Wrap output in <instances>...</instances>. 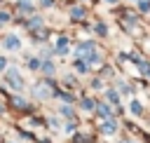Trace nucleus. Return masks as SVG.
<instances>
[{"mask_svg":"<svg viewBox=\"0 0 150 143\" xmlns=\"http://www.w3.org/2000/svg\"><path fill=\"white\" fill-rule=\"evenodd\" d=\"M141 9H143V12H148V9H150V2H145V0H143V2H141Z\"/></svg>","mask_w":150,"mask_h":143,"instance_id":"nucleus-16","label":"nucleus"},{"mask_svg":"<svg viewBox=\"0 0 150 143\" xmlns=\"http://www.w3.org/2000/svg\"><path fill=\"white\" fill-rule=\"evenodd\" d=\"M61 113H63V115H66V117H70V115H73V110H70V108H68V105H63V108H61Z\"/></svg>","mask_w":150,"mask_h":143,"instance_id":"nucleus-13","label":"nucleus"},{"mask_svg":"<svg viewBox=\"0 0 150 143\" xmlns=\"http://www.w3.org/2000/svg\"><path fill=\"white\" fill-rule=\"evenodd\" d=\"M5 66H7V61H5V59H2V56H0V70H2V68H5Z\"/></svg>","mask_w":150,"mask_h":143,"instance_id":"nucleus-20","label":"nucleus"},{"mask_svg":"<svg viewBox=\"0 0 150 143\" xmlns=\"http://www.w3.org/2000/svg\"><path fill=\"white\" fill-rule=\"evenodd\" d=\"M21 9H30V2L28 0H21Z\"/></svg>","mask_w":150,"mask_h":143,"instance_id":"nucleus-15","label":"nucleus"},{"mask_svg":"<svg viewBox=\"0 0 150 143\" xmlns=\"http://www.w3.org/2000/svg\"><path fill=\"white\" fill-rule=\"evenodd\" d=\"M89 63H98V54L91 52V54H89Z\"/></svg>","mask_w":150,"mask_h":143,"instance_id":"nucleus-12","label":"nucleus"},{"mask_svg":"<svg viewBox=\"0 0 150 143\" xmlns=\"http://www.w3.org/2000/svg\"><path fill=\"white\" fill-rule=\"evenodd\" d=\"M82 108H84V110H91V108H94V101H91V98H84V101H82Z\"/></svg>","mask_w":150,"mask_h":143,"instance_id":"nucleus-9","label":"nucleus"},{"mask_svg":"<svg viewBox=\"0 0 150 143\" xmlns=\"http://www.w3.org/2000/svg\"><path fill=\"white\" fill-rule=\"evenodd\" d=\"M105 2H117V0H105Z\"/></svg>","mask_w":150,"mask_h":143,"instance_id":"nucleus-21","label":"nucleus"},{"mask_svg":"<svg viewBox=\"0 0 150 143\" xmlns=\"http://www.w3.org/2000/svg\"><path fill=\"white\" fill-rule=\"evenodd\" d=\"M87 49H91V42H82L77 47V56H82V52H87Z\"/></svg>","mask_w":150,"mask_h":143,"instance_id":"nucleus-5","label":"nucleus"},{"mask_svg":"<svg viewBox=\"0 0 150 143\" xmlns=\"http://www.w3.org/2000/svg\"><path fill=\"white\" fill-rule=\"evenodd\" d=\"M77 70H80V73H84V70H87V66H84L82 61H77Z\"/></svg>","mask_w":150,"mask_h":143,"instance_id":"nucleus-18","label":"nucleus"},{"mask_svg":"<svg viewBox=\"0 0 150 143\" xmlns=\"http://www.w3.org/2000/svg\"><path fill=\"white\" fill-rule=\"evenodd\" d=\"M115 129H117V127H115V122H105V124H103V131H105V134H112Z\"/></svg>","mask_w":150,"mask_h":143,"instance_id":"nucleus-7","label":"nucleus"},{"mask_svg":"<svg viewBox=\"0 0 150 143\" xmlns=\"http://www.w3.org/2000/svg\"><path fill=\"white\" fill-rule=\"evenodd\" d=\"M7 80L12 82V87H14V89H21V84H23V82H21V77L16 75V70H14V68H9V70H7Z\"/></svg>","mask_w":150,"mask_h":143,"instance_id":"nucleus-1","label":"nucleus"},{"mask_svg":"<svg viewBox=\"0 0 150 143\" xmlns=\"http://www.w3.org/2000/svg\"><path fill=\"white\" fill-rule=\"evenodd\" d=\"M105 96H108V101H112V103H117V101H120L117 91H112V89H110V91H105Z\"/></svg>","mask_w":150,"mask_h":143,"instance_id":"nucleus-6","label":"nucleus"},{"mask_svg":"<svg viewBox=\"0 0 150 143\" xmlns=\"http://www.w3.org/2000/svg\"><path fill=\"white\" fill-rule=\"evenodd\" d=\"M98 115H101V117H112V110H110L108 105L101 103V105H98Z\"/></svg>","mask_w":150,"mask_h":143,"instance_id":"nucleus-4","label":"nucleus"},{"mask_svg":"<svg viewBox=\"0 0 150 143\" xmlns=\"http://www.w3.org/2000/svg\"><path fill=\"white\" fill-rule=\"evenodd\" d=\"M96 33H101V35H103V33H105V26H103V23H96Z\"/></svg>","mask_w":150,"mask_h":143,"instance_id":"nucleus-14","label":"nucleus"},{"mask_svg":"<svg viewBox=\"0 0 150 143\" xmlns=\"http://www.w3.org/2000/svg\"><path fill=\"white\" fill-rule=\"evenodd\" d=\"M30 68H40V61L38 59H30Z\"/></svg>","mask_w":150,"mask_h":143,"instance_id":"nucleus-17","label":"nucleus"},{"mask_svg":"<svg viewBox=\"0 0 150 143\" xmlns=\"http://www.w3.org/2000/svg\"><path fill=\"white\" fill-rule=\"evenodd\" d=\"M66 49H68V40H66V38H59V42H56V52H59V54H66Z\"/></svg>","mask_w":150,"mask_h":143,"instance_id":"nucleus-3","label":"nucleus"},{"mask_svg":"<svg viewBox=\"0 0 150 143\" xmlns=\"http://www.w3.org/2000/svg\"><path fill=\"white\" fill-rule=\"evenodd\" d=\"M124 143H129V141H124Z\"/></svg>","mask_w":150,"mask_h":143,"instance_id":"nucleus-22","label":"nucleus"},{"mask_svg":"<svg viewBox=\"0 0 150 143\" xmlns=\"http://www.w3.org/2000/svg\"><path fill=\"white\" fill-rule=\"evenodd\" d=\"M131 113H136V115H138V113H141V103H136V101H134V103H131Z\"/></svg>","mask_w":150,"mask_h":143,"instance_id":"nucleus-10","label":"nucleus"},{"mask_svg":"<svg viewBox=\"0 0 150 143\" xmlns=\"http://www.w3.org/2000/svg\"><path fill=\"white\" fill-rule=\"evenodd\" d=\"M42 68H45L47 73H52V70H54V66H52V63H42Z\"/></svg>","mask_w":150,"mask_h":143,"instance_id":"nucleus-19","label":"nucleus"},{"mask_svg":"<svg viewBox=\"0 0 150 143\" xmlns=\"http://www.w3.org/2000/svg\"><path fill=\"white\" fill-rule=\"evenodd\" d=\"M82 14H84V9H82V7H77V9H73V12H70V16H73V19H82Z\"/></svg>","mask_w":150,"mask_h":143,"instance_id":"nucleus-8","label":"nucleus"},{"mask_svg":"<svg viewBox=\"0 0 150 143\" xmlns=\"http://www.w3.org/2000/svg\"><path fill=\"white\" fill-rule=\"evenodd\" d=\"M5 47H7V49H16V47H19V38H16V35L5 38Z\"/></svg>","mask_w":150,"mask_h":143,"instance_id":"nucleus-2","label":"nucleus"},{"mask_svg":"<svg viewBox=\"0 0 150 143\" xmlns=\"http://www.w3.org/2000/svg\"><path fill=\"white\" fill-rule=\"evenodd\" d=\"M9 21V14L7 12H0V23H7Z\"/></svg>","mask_w":150,"mask_h":143,"instance_id":"nucleus-11","label":"nucleus"}]
</instances>
